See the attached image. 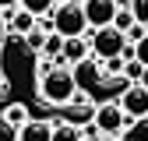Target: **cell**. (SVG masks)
Instances as JSON below:
<instances>
[{
	"mask_svg": "<svg viewBox=\"0 0 148 141\" xmlns=\"http://www.w3.org/2000/svg\"><path fill=\"white\" fill-rule=\"evenodd\" d=\"M74 95H78V85H74V74L67 67H57L53 64L49 74L39 78V99L49 102V106H67Z\"/></svg>",
	"mask_w": 148,
	"mask_h": 141,
	"instance_id": "6da1fadb",
	"label": "cell"
},
{
	"mask_svg": "<svg viewBox=\"0 0 148 141\" xmlns=\"http://www.w3.org/2000/svg\"><path fill=\"white\" fill-rule=\"evenodd\" d=\"M53 32H57L60 39H78V35H85L88 32V21H85L81 4L67 0V4H60L57 11H53Z\"/></svg>",
	"mask_w": 148,
	"mask_h": 141,
	"instance_id": "7a4b0ae2",
	"label": "cell"
},
{
	"mask_svg": "<svg viewBox=\"0 0 148 141\" xmlns=\"http://www.w3.org/2000/svg\"><path fill=\"white\" fill-rule=\"evenodd\" d=\"M123 46H127V39H123V32H116V28H95V32H92V42H88L92 57H95L99 64L120 57Z\"/></svg>",
	"mask_w": 148,
	"mask_h": 141,
	"instance_id": "3957f363",
	"label": "cell"
},
{
	"mask_svg": "<svg viewBox=\"0 0 148 141\" xmlns=\"http://www.w3.org/2000/svg\"><path fill=\"white\" fill-rule=\"evenodd\" d=\"M95 131L102 134V138H113V134H120L123 127H127V116H123V110L116 102H102V106H95Z\"/></svg>",
	"mask_w": 148,
	"mask_h": 141,
	"instance_id": "277c9868",
	"label": "cell"
},
{
	"mask_svg": "<svg viewBox=\"0 0 148 141\" xmlns=\"http://www.w3.org/2000/svg\"><path fill=\"white\" fill-rule=\"evenodd\" d=\"M60 116H64V123H71V127H88L92 120H95V106H92L85 95H74L67 106H60Z\"/></svg>",
	"mask_w": 148,
	"mask_h": 141,
	"instance_id": "5b68a950",
	"label": "cell"
},
{
	"mask_svg": "<svg viewBox=\"0 0 148 141\" xmlns=\"http://www.w3.org/2000/svg\"><path fill=\"white\" fill-rule=\"evenodd\" d=\"M81 11H85L88 28H109V21L116 14V4L113 0H81Z\"/></svg>",
	"mask_w": 148,
	"mask_h": 141,
	"instance_id": "8992f818",
	"label": "cell"
},
{
	"mask_svg": "<svg viewBox=\"0 0 148 141\" xmlns=\"http://www.w3.org/2000/svg\"><path fill=\"white\" fill-rule=\"evenodd\" d=\"M120 110H123V116H131V120H138V116H148V88H141V85H131L127 92L120 95Z\"/></svg>",
	"mask_w": 148,
	"mask_h": 141,
	"instance_id": "52a82bcc",
	"label": "cell"
},
{
	"mask_svg": "<svg viewBox=\"0 0 148 141\" xmlns=\"http://www.w3.org/2000/svg\"><path fill=\"white\" fill-rule=\"evenodd\" d=\"M74 85H81V88H99L102 85V70H99V60L95 57H85L81 64H74Z\"/></svg>",
	"mask_w": 148,
	"mask_h": 141,
	"instance_id": "ba28073f",
	"label": "cell"
},
{
	"mask_svg": "<svg viewBox=\"0 0 148 141\" xmlns=\"http://www.w3.org/2000/svg\"><path fill=\"white\" fill-rule=\"evenodd\" d=\"M49 131H53V123L46 120H25L18 127V141H49Z\"/></svg>",
	"mask_w": 148,
	"mask_h": 141,
	"instance_id": "9c48e42d",
	"label": "cell"
},
{
	"mask_svg": "<svg viewBox=\"0 0 148 141\" xmlns=\"http://www.w3.org/2000/svg\"><path fill=\"white\" fill-rule=\"evenodd\" d=\"M60 57H64V60H71V64H81V60L88 57V42H85V35H78V39H64Z\"/></svg>",
	"mask_w": 148,
	"mask_h": 141,
	"instance_id": "30bf717a",
	"label": "cell"
},
{
	"mask_svg": "<svg viewBox=\"0 0 148 141\" xmlns=\"http://www.w3.org/2000/svg\"><path fill=\"white\" fill-rule=\"evenodd\" d=\"M102 88H106V95H109V99H120L127 88H131V81H127L123 74H109V78H102Z\"/></svg>",
	"mask_w": 148,
	"mask_h": 141,
	"instance_id": "8fae6325",
	"label": "cell"
},
{
	"mask_svg": "<svg viewBox=\"0 0 148 141\" xmlns=\"http://www.w3.org/2000/svg\"><path fill=\"white\" fill-rule=\"evenodd\" d=\"M18 7L28 11L32 18H42V14H49V11H53V0H18Z\"/></svg>",
	"mask_w": 148,
	"mask_h": 141,
	"instance_id": "7c38bea8",
	"label": "cell"
},
{
	"mask_svg": "<svg viewBox=\"0 0 148 141\" xmlns=\"http://www.w3.org/2000/svg\"><path fill=\"white\" fill-rule=\"evenodd\" d=\"M49 141H81V131L71 127V123H57V127L49 131Z\"/></svg>",
	"mask_w": 148,
	"mask_h": 141,
	"instance_id": "4fadbf2b",
	"label": "cell"
},
{
	"mask_svg": "<svg viewBox=\"0 0 148 141\" xmlns=\"http://www.w3.org/2000/svg\"><path fill=\"white\" fill-rule=\"evenodd\" d=\"M123 138H127V141H148V116H138L131 127H127Z\"/></svg>",
	"mask_w": 148,
	"mask_h": 141,
	"instance_id": "5bb4252c",
	"label": "cell"
},
{
	"mask_svg": "<svg viewBox=\"0 0 148 141\" xmlns=\"http://www.w3.org/2000/svg\"><path fill=\"white\" fill-rule=\"evenodd\" d=\"M131 25H134L131 11H127V7H116V14H113V21H109V28H116V32H127Z\"/></svg>",
	"mask_w": 148,
	"mask_h": 141,
	"instance_id": "9a60e30c",
	"label": "cell"
},
{
	"mask_svg": "<svg viewBox=\"0 0 148 141\" xmlns=\"http://www.w3.org/2000/svg\"><path fill=\"white\" fill-rule=\"evenodd\" d=\"M127 11H131V18H134L138 25L148 28V0H131V7H127Z\"/></svg>",
	"mask_w": 148,
	"mask_h": 141,
	"instance_id": "2e32d148",
	"label": "cell"
},
{
	"mask_svg": "<svg viewBox=\"0 0 148 141\" xmlns=\"http://www.w3.org/2000/svg\"><path fill=\"white\" fill-rule=\"evenodd\" d=\"M60 49H64V39H60L57 32H49L46 42H42V53H46V57H60Z\"/></svg>",
	"mask_w": 148,
	"mask_h": 141,
	"instance_id": "e0dca14e",
	"label": "cell"
},
{
	"mask_svg": "<svg viewBox=\"0 0 148 141\" xmlns=\"http://www.w3.org/2000/svg\"><path fill=\"white\" fill-rule=\"evenodd\" d=\"M4 120H7L11 127L18 131V127L25 123V106H7V110H4Z\"/></svg>",
	"mask_w": 148,
	"mask_h": 141,
	"instance_id": "ac0fdd59",
	"label": "cell"
},
{
	"mask_svg": "<svg viewBox=\"0 0 148 141\" xmlns=\"http://www.w3.org/2000/svg\"><path fill=\"white\" fill-rule=\"evenodd\" d=\"M11 21H14V28H18V32H21V35H25V32H32V28H35V18H32V14H28V11H18V14H14V18H11Z\"/></svg>",
	"mask_w": 148,
	"mask_h": 141,
	"instance_id": "d6986e66",
	"label": "cell"
},
{
	"mask_svg": "<svg viewBox=\"0 0 148 141\" xmlns=\"http://www.w3.org/2000/svg\"><path fill=\"white\" fill-rule=\"evenodd\" d=\"M141 70H145V67H141L138 60H123V70H120V74H123L127 81H131V85H138V78H141Z\"/></svg>",
	"mask_w": 148,
	"mask_h": 141,
	"instance_id": "ffe728a7",
	"label": "cell"
},
{
	"mask_svg": "<svg viewBox=\"0 0 148 141\" xmlns=\"http://www.w3.org/2000/svg\"><path fill=\"white\" fill-rule=\"evenodd\" d=\"M134 60H138L141 67H148V32H145V39L134 42Z\"/></svg>",
	"mask_w": 148,
	"mask_h": 141,
	"instance_id": "44dd1931",
	"label": "cell"
},
{
	"mask_svg": "<svg viewBox=\"0 0 148 141\" xmlns=\"http://www.w3.org/2000/svg\"><path fill=\"white\" fill-rule=\"evenodd\" d=\"M25 35H28V46H32V49H42V42H46L49 32H46V28H32V32H25Z\"/></svg>",
	"mask_w": 148,
	"mask_h": 141,
	"instance_id": "7402d4cb",
	"label": "cell"
},
{
	"mask_svg": "<svg viewBox=\"0 0 148 141\" xmlns=\"http://www.w3.org/2000/svg\"><path fill=\"white\" fill-rule=\"evenodd\" d=\"M123 70V57H113V60H106V78L109 74H120Z\"/></svg>",
	"mask_w": 148,
	"mask_h": 141,
	"instance_id": "603a6c76",
	"label": "cell"
},
{
	"mask_svg": "<svg viewBox=\"0 0 148 141\" xmlns=\"http://www.w3.org/2000/svg\"><path fill=\"white\" fill-rule=\"evenodd\" d=\"M81 141H113V138H102V134H88V138H81Z\"/></svg>",
	"mask_w": 148,
	"mask_h": 141,
	"instance_id": "cb8c5ba5",
	"label": "cell"
},
{
	"mask_svg": "<svg viewBox=\"0 0 148 141\" xmlns=\"http://www.w3.org/2000/svg\"><path fill=\"white\" fill-rule=\"evenodd\" d=\"M138 85H141V88H148V67L141 70V78H138Z\"/></svg>",
	"mask_w": 148,
	"mask_h": 141,
	"instance_id": "d4e9b609",
	"label": "cell"
},
{
	"mask_svg": "<svg viewBox=\"0 0 148 141\" xmlns=\"http://www.w3.org/2000/svg\"><path fill=\"white\" fill-rule=\"evenodd\" d=\"M7 7H18V0H0V11H7Z\"/></svg>",
	"mask_w": 148,
	"mask_h": 141,
	"instance_id": "484cf974",
	"label": "cell"
},
{
	"mask_svg": "<svg viewBox=\"0 0 148 141\" xmlns=\"http://www.w3.org/2000/svg\"><path fill=\"white\" fill-rule=\"evenodd\" d=\"M113 4H116V7H131V0H113Z\"/></svg>",
	"mask_w": 148,
	"mask_h": 141,
	"instance_id": "4316f807",
	"label": "cell"
},
{
	"mask_svg": "<svg viewBox=\"0 0 148 141\" xmlns=\"http://www.w3.org/2000/svg\"><path fill=\"white\" fill-rule=\"evenodd\" d=\"M0 92H4V70H0Z\"/></svg>",
	"mask_w": 148,
	"mask_h": 141,
	"instance_id": "83f0119b",
	"label": "cell"
},
{
	"mask_svg": "<svg viewBox=\"0 0 148 141\" xmlns=\"http://www.w3.org/2000/svg\"><path fill=\"white\" fill-rule=\"evenodd\" d=\"M0 32H4V11H0Z\"/></svg>",
	"mask_w": 148,
	"mask_h": 141,
	"instance_id": "f1b7e54d",
	"label": "cell"
},
{
	"mask_svg": "<svg viewBox=\"0 0 148 141\" xmlns=\"http://www.w3.org/2000/svg\"><path fill=\"white\" fill-rule=\"evenodd\" d=\"M57 4H67V0H57Z\"/></svg>",
	"mask_w": 148,
	"mask_h": 141,
	"instance_id": "f546056e",
	"label": "cell"
}]
</instances>
